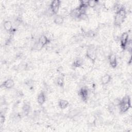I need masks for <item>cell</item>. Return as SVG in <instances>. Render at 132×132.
Masks as SVG:
<instances>
[{
	"mask_svg": "<svg viewBox=\"0 0 132 132\" xmlns=\"http://www.w3.org/2000/svg\"><path fill=\"white\" fill-rule=\"evenodd\" d=\"M127 11L124 5H122L120 9L115 12L114 17V24L116 26L120 27L124 23L126 18Z\"/></svg>",
	"mask_w": 132,
	"mask_h": 132,
	"instance_id": "6da1fadb",
	"label": "cell"
},
{
	"mask_svg": "<svg viewBox=\"0 0 132 132\" xmlns=\"http://www.w3.org/2000/svg\"><path fill=\"white\" fill-rule=\"evenodd\" d=\"M120 113H124L128 111L131 107V100L128 95H125L120 101V103L118 106Z\"/></svg>",
	"mask_w": 132,
	"mask_h": 132,
	"instance_id": "7a4b0ae2",
	"label": "cell"
},
{
	"mask_svg": "<svg viewBox=\"0 0 132 132\" xmlns=\"http://www.w3.org/2000/svg\"><path fill=\"white\" fill-rule=\"evenodd\" d=\"M85 56L93 63H94L96 60L97 55L96 50L93 47H90L87 50Z\"/></svg>",
	"mask_w": 132,
	"mask_h": 132,
	"instance_id": "3957f363",
	"label": "cell"
},
{
	"mask_svg": "<svg viewBox=\"0 0 132 132\" xmlns=\"http://www.w3.org/2000/svg\"><path fill=\"white\" fill-rule=\"evenodd\" d=\"M120 45L123 50H125L126 45L129 40V34L127 31L123 32L120 36Z\"/></svg>",
	"mask_w": 132,
	"mask_h": 132,
	"instance_id": "277c9868",
	"label": "cell"
},
{
	"mask_svg": "<svg viewBox=\"0 0 132 132\" xmlns=\"http://www.w3.org/2000/svg\"><path fill=\"white\" fill-rule=\"evenodd\" d=\"M61 4V1L60 0L52 1L50 4V9L53 15H57L60 7Z\"/></svg>",
	"mask_w": 132,
	"mask_h": 132,
	"instance_id": "5b68a950",
	"label": "cell"
},
{
	"mask_svg": "<svg viewBox=\"0 0 132 132\" xmlns=\"http://www.w3.org/2000/svg\"><path fill=\"white\" fill-rule=\"evenodd\" d=\"M78 95L83 102H87L89 95V91L87 87H83L79 90Z\"/></svg>",
	"mask_w": 132,
	"mask_h": 132,
	"instance_id": "8992f818",
	"label": "cell"
},
{
	"mask_svg": "<svg viewBox=\"0 0 132 132\" xmlns=\"http://www.w3.org/2000/svg\"><path fill=\"white\" fill-rule=\"evenodd\" d=\"M50 42L51 39L45 35H41L38 40V43L40 48H42L46 45H47Z\"/></svg>",
	"mask_w": 132,
	"mask_h": 132,
	"instance_id": "52a82bcc",
	"label": "cell"
},
{
	"mask_svg": "<svg viewBox=\"0 0 132 132\" xmlns=\"http://www.w3.org/2000/svg\"><path fill=\"white\" fill-rule=\"evenodd\" d=\"M108 60L111 68L114 69L118 65V59L116 54L110 53L108 56Z\"/></svg>",
	"mask_w": 132,
	"mask_h": 132,
	"instance_id": "ba28073f",
	"label": "cell"
},
{
	"mask_svg": "<svg viewBox=\"0 0 132 132\" xmlns=\"http://www.w3.org/2000/svg\"><path fill=\"white\" fill-rule=\"evenodd\" d=\"M15 83L14 80L12 78H8L2 82L1 87H3L6 89H10L14 86Z\"/></svg>",
	"mask_w": 132,
	"mask_h": 132,
	"instance_id": "9c48e42d",
	"label": "cell"
},
{
	"mask_svg": "<svg viewBox=\"0 0 132 132\" xmlns=\"http://www.w3.org/2000/svg\"><path fill=\"white\" fill-rule=\"evenodd\" d=\"M112 80L111 76L108 74L106 73L104 75H103L101 78V82L102 85L105 86L108 85Z\"/></svg>",
	"mask_w": 132,
	"mask_h": 132,
	"instance_id": "30bf717a",
	"label": "cell"
},
{
	"mask_svg": "<svg viewBox=\"0 0 132 132\" xmlns=\"http://www.w3.org/2000/svg\"><path fill=\"white\" fill-rule=\"evenodd\" d=\"M46 101V95L45 92L41 91L37 96V102L40 105H42Z\"/></svg>",
	"mask_w": 132,
	"mask_h": 132,
	"instance_id": "8fae6325",
	"label": "cell"
},
{
	"mask_svg": "<svg viewBox=\"0 0 132 132\" xmlns=\"http://www.w3.org/2000/svg\"><path fill=\"white\" fill-rule=\"evenodd\" d=\"M64 21V16L61 14H57L54 18V23L58 25H62Z\"/></svg>",
	"mask_w": 132,
	"mask_h": 132,
	"instance_id": "7c38bea8",
	"label": "cell"
},
{
	"mask_svg": "<svg viewBox=\"0 0 132 132\" xmlns=\"http://www.w3.org/2000/svg\"><path fill=\"white\" fill-rule=\"evenodd\" d=\"M3 27L4 29L8 32L10 33L13 29V25L10 21H5L3 23Z\"/></svg>",
	"mask_w": 132,
	"mask_h": 132,
	"instance_id": "4fadbf2b",
	"label": "cell"
},
{
	"mask_svg": "<svg viewBox=\"0 0 132 132\" xmlns=\"http://www.w3.org/2000/svg\"><path fill=\"white\" fill-rule=\"evenodd\" d=\"M84 64V60L80 58H76L72 62V65L74 68H79L82 66Z\"/></svg>",
	"mask_w": 132,
	"mask_h": 132,
	"instance_id": "5bb4252c",
	"label": "cell"
},
{
	"mask_svg": "<svg viewBox=\"0 0 132 132\" xmlns=\"http://www.w3.org/2000/svg\"><path fill=\"white\" fill-rule=\"evenodd\" d=\"M31 109L30 105L28 103H24L22 107V110L23 114L25 116H27L29 114Z\"/></svg>",
	"mask_w": 132,
	"mask_h": 132,
	"instance_id": "9a60e30c",
	"label": "cell"
},
{
	"mask_svg": "<svg viewBox=\"0 0 132 132\" xmlns=\"http://www.w3.org/2000/svg\"><path fill=\"white\" fill-rule=\"evenodd\" d=\"M69 105V102L65 100L60 99L58 103V106L61 109H64L67 108Z\"/></svg>",
	"mask_w": 132,
	"mask_h": 132,
	"instance_id": "2e32d148",
	"label": "cell"
},
{
	"mask_svg": "<svg viewBox=\"0 0 132 132\" xmlns=\"http://www.w3.org/2000/svg\"><path fill=\"white\" fill-rule=\"evenodd\" d=\"M98 4H100V2L96 0H90L88 1V6L92 9H94Z\"/></svg>",
	"mask_w": 132,
	"mask_h": 132,
	"instance_id": "e0dca14e",
	"label": "cell"
},
{
	"mask_svg": "<svg viewBox=\"0 0 132 132\" xmlns=\"http://www.w3.org/2000/svg\"><path fill=\"white\" fill-rule=\"evenodd\" d=\"M56 85L59 86V87H63L64 86V78L61 77V76H60V77H58L57 79H56Z\"/></svg>",
	"mask_w": 132,
	"mask_h": 132,
	"instance_id": "ac0fdd59",
	"label": "cell"
},
{
	"mask_svg": "<svg viewBox=\"0 0 132 132\" xmlns=\"http://www.w3.org/2000/svg\"><path fill=\"white\" fill-rule=\"evenodd\" d=\"M116 106L113 104V103L112 102H111L108 104L107 109L111 114H113L116 110Z\"/></svg>",
	"mask_w": 132,
	"mask_h": 132,
	"instance_id": "d6986e66",
	"label": "cell"
},
{
	"mask_svg": "<svg viewBox=\"0 0 132 132\" xmlns=\"http://www.w3.org/2000/svg\"><path fill=\"white\" fill-rule=\"evenodd\" d=\"M96 120V117L95 116H91V117H89L88 121V123L89 124L95 125Z\"/></svg>",
	"mask_w": 132,
	"mask_h": 132,
	"instance_id": "ffe728a7",
	"label": "cell"
},
{
	"mask_svg": "<svg viewBox=\"0 0 132 132\" xmlns=\"http://www.w3.org/2000/svg\"><path fill=\"white\" fill-rule=\"evenodd\" d=\"M5 120H6V118L4 114H1V116H0V122H1V125H3L4 122H5Z\"/></svg>",
	"mask_w": 132,
	"mask_h": 132,
	"instance_id": "44dd1931",
	"label": "cell"
}]
</instances>
